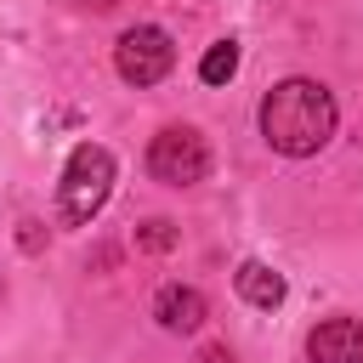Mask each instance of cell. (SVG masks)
<instances>
[{
  "instance_id": "1",
  "label": "cell",
  "mask_w": 363,
  "mask_h": 363,
  "mask_svg": "<svg viewBox=\"0 0 363 363\" xmlns=\"http://www.w3.org/2000/svg\"><path fill=\"white\" fill-rule=\"evenodd\" d=\"M335 119H340L335 113V96L318 79H278L261 96V136H267V147H278L289 159L318 153L335 136Z\"/></svg>"
},
{
  "instance_id": "2",
  "label": "cell",
  "mask_w": 363,
  "mask_h": 363,
  "mask_svg": "<svg viewBox=\"0 0 363 363\" xmlns=\"http://www.w3.org/2000/svg\"><path fill=\"white\" fill-rule=\"evenodd\" d=\"M113 193V153L102 142H79L62 164V187H57V216L62 227H91L96 210Z\"/></svg>"
},
{
  "instance_id": "3",
  "label": "cell",
  "mask_w": 363,
  "mask_h": 363,
  "mask_svg": "<svg viewBox=\"0 0 363 363\" xmlns=\"http://www.w3.org/2000/svg\"><path fill=\"white\" fill-rule=\"evenodd\" d=\"M147 176L164 182V187H193L210 176V147L193 125H164L153 142H147Z\"/></svg>"
},
{
  "instance_id": "4",
  "label": "cell",
  "mask_w": 363,
  "mask_h": 363,
  "mask_svg": "<svg viewBox=\"0 0 363 363\" xmlns=\"http://www.w3.org/2000/svg\"><path fill=\"white\" fill-rule=\"evenodd\" d=\"M113 68H119L125 85H159V79L176 68V45H170L164 28L136 23V28H125L119 45H113Z\"/></svg>"
},
{
  "instance_id": "5",
  "label": "cell",
  "mask_w": 363,
  "mask_h": 363,
  "mask_svg": "<svg viewBox=\"0 0 363 363\" xmlns=\"http://www.w3.org/2000/svg\"><path fill=\"white\" fill-rule=\"evenodd\" d=\"M306 357L312 363H363V323L357 318H323L306 335Z\"/></svg>"
},
{
  "instance_id": "6",
  "label": "cell",
  "mask_w": 363,
  "mask_h": 363,
  "mask_svg": "<svg viewBox=\"0 0 363 363\" xmlns=\"http://www.w3.org/2000/svg\"><path fill=\"white\" fill-rule=\"evenodd\" d=\"M153 318H159L170 335H193V329H204L210 306H204V295H199L193 284H164V289L153 295Z\"/></svg>"
},
{
  "instance_id": "7",
  "label": "cell",
  "mask_w": 363,
  "mask_h": 363,
  "mask_svg": "<svg viewBox=\"0 0 363 363\" xmlns=\"http://www.w3.org/2000/svg\"><path fill=\"white\" fill-rule=\"evenodd\" d=\"M233 284H238V295H244L250 306H267V312H272V306L284 301V272H272L267 261H244V267L233 272Z\"/></svg>"
},
{
  "instance_id": "8",
  "label": "cell",
  "mask_w": 363,
  "mask_h": 363,
  "mask_svg": "<svg viewBox=\"0 0 363 363\" xmlns=\"http://www.w3.org/2000/svg\"><path fill=\"white\" fill-rule=\"evenodd\" d=\"M238 74V40H216L204 57H199V79L204 85H227Z\"/></svg>"
},
{
  "instance_id": "9",
  "label": "cell",
  "mask_w": 363,
  "mask_h": 363,
  "mask_svg": "<svg viewBox=\"0 0 363 363\" xmlns=\"http://www.w3.org/2000/svg\"><path fill=\"white\" fill-rule=\"evenodd\" d=\"M176 221H164V216H153V221H142L136 227V250H147V255H164V250H176Z\"/></svg>"
},
{
  "instance_id": "10",
  "label": "cell",
  "mask_w": 363,
  "mask_h": 363,
  "mask_svg": "<svg viewBox=\"0 0 363 363\" xmlns=\"http://www.w3.org/2000/svg\"><path fill=\"white\" fill-rule=\"evenodd\" d=\"M199 363H233V352H227V346H204V352H199Z\"/></svg>"
},
{
  "instance_id": "11",
  "label": "cell",
  "mask_w": 363,
  "mask_h": 363,
  "mask_svg": "<svg viewBox=\"0 0 363 363\" xmlns=\"http://www.w3.org/2000/svg\"><path fill=\"white\" fill-rule=\"evenodd\" d=\"M85 6H96V11H108V6H119V0H85Z\"/></svg>"
}]
</instances>
